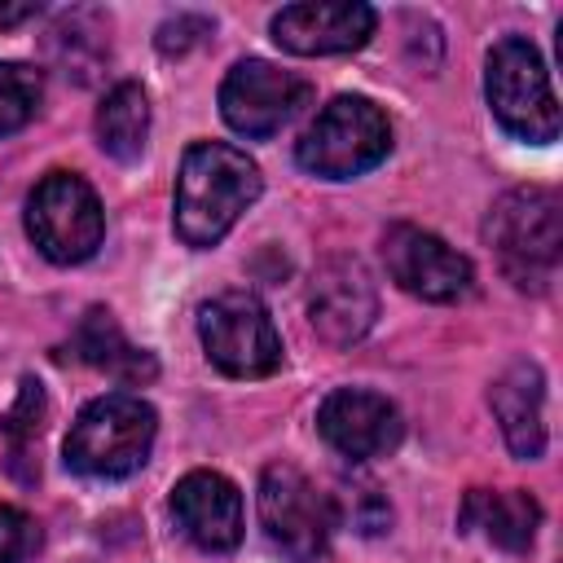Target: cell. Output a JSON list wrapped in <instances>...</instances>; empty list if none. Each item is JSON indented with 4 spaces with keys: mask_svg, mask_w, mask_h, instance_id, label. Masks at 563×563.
Returning <instances> with one entry per match:
<instances>
[{
    "mask_svg": "<svg viewBox=\"0 0 563 563\" xmlns=\"http://www.w3.org/2000/svg\"><path fill=\"white\" fill-rule=\"evenodd\" d=\"M264 176L260 167L224 145V141H198L180 158L176 176V233L185 246H216L238 216L260 198Z\"/></svg>",
    "mask_w": 563,
    "mask_h": 563,
    "instance_id": "1",
    "label": "cell"
},
{
    "mask_svg": "<svg viewBox=\"0 0 563 563\" xmlns=\"http://www.w3.org/2000/svg\"><path fill=\"white\" fill-rule=\"evenodd\" d=\"M484 238L501 264V273L519 290H550L563 260V202L545 185L506 189L488 220Z\"/></svg>",
    "mask_w": 563,
    "mask_h": 563,
    "instance_id": "2",
    "label": "cell"
},
{
    "mask_svg": "<svg viewBox=\"0 0 563 563\" xmlns=\"http://www.w3.org/2000/svg\"><path fill=\"white\" fill-rule=\"evenodd\" d=\"M154 431H158V413L141 396L132 391L97 396L70 422L66 466L88 479H123L145 466Z\"/></svg>",
    "mask_w": 563,
    "mask_h": 563,
    "instance_id": "3",
    "label": "cell"
},
{
    "mask_svg": "<svg viewBox=\"0 0 563 563\" xmlns=\"http://www.w3.org/2000/svg\"><path fill=\"white\" fill-rule=\"evenodd\" d=\"M391 150V123L369 97H334L299 136L295 158L321 180H352L378 167Z\"/></svg>",
    "mask_w": 563,
    "mask_h": 563,
    "instance_id": "4",
    "label": "cell"
},
{
    "mask_svg": "<svg viewBox=\"0 0 563 563\" xmlns=\"http://www.w3.org/2000/svg\"><path fill=\"white\" fill-rule=\"evenodd\" d=\"M484 92H488L497 123L510 136L532 141V145H545L559 136V101H554L545 62L523 35H506L493 44Z\"/></svg>",
    "mask_w": 563,
    "mask_h": 563,
    "instance_id": "5",
    "label": "cell"
},
{
    "mask_svg": "<svg viewBox=\"0 0 563 563\" xmlns=\"http://www.w3.org/2000/svg\"><path fill=\"white\" fill-rule=\"evenodd\" d=\"M260 523L290 563H317L334 532V501L299 466L273 462L260 475Z\"/></svg>",
    "mask_w": 563,
    "mask_h": 563,
    "instance_id": "6",
    "label": "cell"
},
{
    "mask_svg": "<svg viewBox=\"0 0 563 563\" xmlns=\"http://www.w3.org/2000/svg\"><path fill=\"white\" fill-rule=\"evenodd\" d=\"M26 233L53 264H84L106 238V211L75 172H48L26 202Z\"/></svg>",
    "mask_w": 563,
    "mask_h": 563,
    "instance_id": "7",
    "label": "cell"
},
{
    "mask_svg": "<svg viewBox=\"0 0 563 563\" xmlns=\"http://www.w3.org/2000/svg\"><path fill=\"white\" fill-rule=\"evenodd\" d=\"M198 334L211 365L229 378H268L282 365L277 325L251 290H224L211 303H202Z\"/></svg>",
    "mask_w": 563,
    "mask_h": 563,
    "instance_id": "8",
    "label": "cell"
},
{
    "mask_svg": "<svg viewBox=\"0 0 563 563\" xmlns=\"http://www.w3.org/2000/svg\"><path fill=\"white\" fill-rule=\"evenodd\" d=\"M308 97H312L308 79H299L264 57H246L220 84V114L233 132L264 141L277 128H286L299 114V106H308Z\"/></svg>",
    "mask_w": 563,
    "mask_h": 563,
    "instance_id": "9",
    "label": "cell"
},
{
    "mask_svg": "<svg viewBox=\"0 0 563 563\" xmlns=\"http://www.w3.org/2000/svg\"><path fill=\"white\" fill-rule=\"evenodd\" d=\"M383 264L400 290L427 303H453L471 295V282H475L471 260L418 224H391L383 233Z\"/></svg>",
    "mask_w": 563,
    "mask_h": 563,
    "instance_id": "10",
    "label": "cell"
},
{
    "mask_svg": "<svg viewBox=\"0 0 563 563\" xmlns=\"http://www.w3.org/2000/svg\"><path fill=\"white\" fill-rule=\"evenodd\" d=\"M374 317H378V290L356 255H330L325 264H317L308 286V321L325 343L334 347L356 343L374 325Z\"/></svg>",
    "mask_w": 563,
    "mask_h": 563,
    "instance_id": "11",
    "label": "cell"
},
{
    "mask_svg": "<svg viewBox=\"0 0 563 563\" xmlns=\"http://www.w3.org/2000/svg\"><path fill=\"white\" fill-rule=\"evenodd\" d=\"M317 431L334 453H343L352 462H369V457H383L400 444L405 422L387 396L365 391V387H339L321 400Z\"/></svg>",
    "mask_w": 563,
    "mask_h": 563,
    "instance_id": "12",
    "label": "cell"
},
{
    "mask_svg": "<svg viewBox=\"0 0 563 563\" xmlns=\"http://www.w3.org/2000/svg\"><path fill=\"white\" fill-rule=\"evenodd\" d=\"M374 22H378L374 9L361 0H308V4H286L273 18V40L299 57L352 53L374 35Z\"/></svg>",
    "mask_w": 563,
    "mask_h": 563,
    "instance_id": "13",
    "label": "cell"
},
{
    "mask_svg": "<svg viewBox=\"0 0 563 563\" xmlns=\"http://www.w3.org/2000/svg\"><path fill=\"white\" fill-rule=\"evenodd\" d=\"M176 528L207 554H229L242 541V493L220 471H189L172 488Z\"/></svg>",
    "mask_w": 563,
    "mask_h": 563,
    "instance_id": "14",
    "label": "cell"
},
{
    "mask_svg": "<svg viewBox=\"0 0 563 563\" xmlns=\"http://www.w3.org/2000/svg\"><path fill=\"white\" fill-rule=\"evenodd\" d=\"M493 418L515 457L532 462L545 449V378L537 361H510L488 387Z\"/></svg>",
    "mask_w": 563,
    "mask_h": 563,
    "instance_id": "15",
    "label": "cell"
},
{
    "mask_svg": "<svg viewBox=\"0 0 563 563\" xmlns=\"http://www.w3.org/2000/svg\"><path fill=\"white\" fill-rule=\"evenodd\" d=\"M462 532H479L497 550H528L541 523V506L523 488H475L457 510Z\"/></svg>",
    "mask_w": 563,
    "mask_h": 563,
    "instance_id": "16",
    "label": "cell"
},
{
    "mask_svg": "<svg viewBox=\"0 0 563 563\" xmlns=\"http://www.w3.org/2000/svg\"><path fill=\"white\" fill-rule=\"evenodd\" d=\"M70 347H75V356H79L84 365H92V369H101V374H110V378H119V383H128V387L150 383V378L158 374L154 356H150L145 347H136V343L119 330V321H114L110 308H88V312L79 317L75 334H70Z\"/></svg>",
    "mask_w": 563,
    "mask_h": 563,
    "instance_id": "17",
    "label": "cell"
},
{
    "mask_svg": "<svg viewBox=\"0 0 563 563\" xmlns=\"http://www.w3.org/2000/svg\"><path fill=\"white\" fill-rule=\"evenodd\" d=\"M150 141V101L141 84H114L97 106V145L119 158L136 163Z\"/></svg>",
    "mask_w": 563,
    "mask_h": 563,
    "instance_id": "18",
    "label": "cell"
},
{
    "mask_svg": "<svg viewBox=\"0 0 563 563\" xmlns=\"http://www.w3.org/2000/svg\"><path fill=\"white\" fill-rule=\"evenodd\" d=\"M40 97H44V79L35 66L0 62V136H13L18 128H26L40 110Z\"/></svg>",
    "mask_w": 563,
    "mask_h": 563,
    "instance_id": "19",
    "label": "cell"
},
{
    "mask_svg": "<svg viewBox=\"0 0 563 563\" xmlns=\"http://www.w3.org/2000/svg\"><path fill=\"white\" fill-rule=\"evenodd\" d=\"M44 413H48V405H44L40 383L35 378H22V391H18V400H13L9 418H4V435H9L13 453H22L26 440H35L44 431Z\"/></svg>",
    "mask_w": 563,
    "mask_h": 563,
    "instance_id": "20",
    "label": "cell"
},
{
    "mask_svg": "<svg viewBox=\"0 0 563 563\" xmlns=\"http://www.w3.org/2000/svg\"><path fill=\"white\" fill-rule=\"evenodd\" d=\"M35 545H40L35 519L18 506H0V563H22L35 554Z\"/></svg>",
    "mask_w": 563,
    "mask_h": 563,
    "instance_id": "21",
    "label": "cell"
},
{
    "mask_svg": "<svg viewBox=\"0 0 563 563\" xmlns=\"http://www.w3.org/2000/svg\"><path fill=\"white\" fill-rule=\"evenodd\" d=\"M211 35V22L207 18H198V13H180V18H172V22H163L158 26V53H167V57H185L194 44H202Z\"/></svg>",
    "mask_w": 563,
    "mask_h": 563,
    "instance_id": "22",
    "label": "cell"
},
{
    "mask_svg": "<svg viewBox=\"0 0 563 563\" xmlns=\"http://www.w3.org/2000/svg\"><path fill=\"white\" fill-rule=\"evenodd\" d=\"M40 13V4H0V31H9V26H18V22H26V18H35Z\"/></svg>",
    "mask_w": 563,
    "mask_h": 563,
    "instance_id": "23",
    "label": "cell"
}]
</instances>
